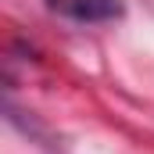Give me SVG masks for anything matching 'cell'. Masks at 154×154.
I'll return each mask as SVG.
<instances>
[{
    "instance_id": "1",
    "label": "cell",
    "mask_w": 154,
    "mask_h": 154,
    "mask_svg": "<svg viewBox=\"0 0 154 154\" xmlns=\"http://www.w3.org/2000/svg\"><path fill=\"white\" fill-rule=\"evenodd\" d=\"M61 11L79 22H108V18L122 14V4L118 0H65Z\"/></svg>"
}]
</instances>
